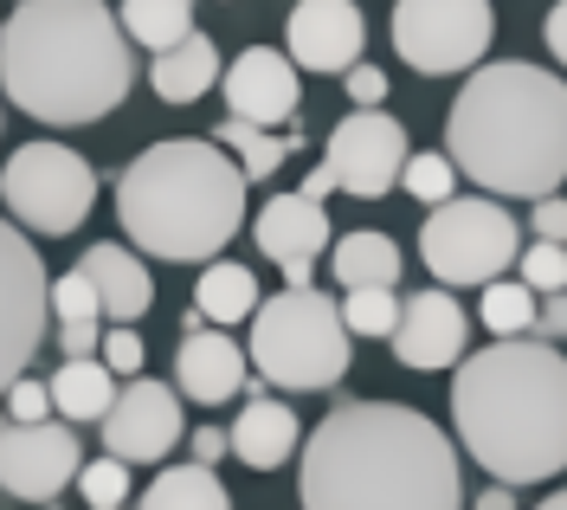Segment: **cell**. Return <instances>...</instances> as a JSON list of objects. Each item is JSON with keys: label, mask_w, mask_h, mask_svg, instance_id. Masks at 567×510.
Here are the masks:
<instances>
[{"label": "cell", "mask_w": 567, "mask_h": 510, "mask_svg": "<svg viewBox=\"0 0 567 510\" xmlns=\"http://www.w3.org/2000/svg\"><path fill=\"white\" fill-rule=\"evenodd\" d=\"M406 155H413V149H406V123H400V116H388V110H354V116H342V123L329 130L322 169L336 175L342 194H354V201H381V194L400 187Z\"/></svg>", "instance_id": "8fae6325"}, {"label": "cell", "mask_w": 567, "mask_h": 510, "mask_svg": "<svg viewBox=\"0 0 567 510\" xmlns=\"http://www.w3.org/2000/svg\"><path fill=\"white\" fill-rule=\"evenodd\" d=\"M542 39H548V52L567 65V0H555V13L542 20Z\"/></svg>", "instance_id": "60d3db41"}, {"label": "cell", "mask_w": 567, "mask_h": 510, "mask_svg": "<svg viewBox=\"0 0 567 510\" xmlns=\"http://www.w3.org/2000/svg\"><path fill=\"white\" fill-rule=\"evenodd\" d=\"M0 201H7V214L20 220L27 233L59 239V233H78V226L91 220V207H97V169H91L78 149L39 136V143L7 155V169H0Z\"/></svg>", "instance_id": "ba28073f"}, {"label": "cell", "mask_w": 567, "mask_h": 510, "mask_svg": "<svg viewBox=\"0 0 567 510\" xmlns=\"http://www.w3.org/2000/svg\"><path fill=\"white\" fill-rule=\"evenodd\" d=\"M45 388H52V414H65V427L71 420H104L116 407V375L97 356L91 363H59V375Z\"/></svg>", "instance_id": "cb8c5ba5"}, {"label": "cell", "mask_w": 567, "mask_h": 510, "mask_svg": "<svg viewBox=\"0 0 567 510\" xmlns=\"http://www.w3.org/2000/svg\"><path fill=\"white\" fill-rule=\"evenodd\" d=\"M349 98H354V110H381V98H388V72H381V65H354L349 72Z\"/></svg>", "instance_id": "8d00e7d4"}, {"label": "cell", "mask_w": 567, "mask_h": 510, "mask_svg": "<svg viewBox=\"0 0 567 510\" xmlns=\"http://www.w3.org/2000/svg\"><path fill=\"white\" fill-rule=\"evenodd\" d=\"M342 324H349V336H388L400 329V297L393 292H349L342 297Z\"/></svg>", "instance_id": "f546056e"}, {"label": "cell", "mask_w": 567, "mask_h": 510, "mask_svg": "<svg viewBox=\"0 0 567 510\" xmlns=\"http://www.w3.org/2000/svg\"><path fill=\"white\" fill-rule=\"evenodd\" d=\"M45 317H52V278L39 265V246L13 220H0V395L39 356Z\"/></svg>", "instance_id": "30bf717a"}, {"label": "cell", "mask_w": 567, "mask_h": 510, "mask_svg": "<svg viewBox=\"0 0 567 510\" xmlns=\"http://www.w3.org/2000/svg\"><path fill=\"white\" fill-rule=\"evenodd\" d=\"M148 84H155V98H162V104H194V98H207L213 84H219V52H213V39L207 33H187L181 45L155 52Z\"/></svg>", "instance_id": "44dd1931"}, {"label": "cell", "mask_w": 567, "mask_h": 510, "mask_svg": "<svg viewBox=\"0 0 567 510\" xmlns=\"http://www.w3.org/2000/svg\"><path fill=\"white\" fill-rule=\"evenodd\" d=\"M246 375H251L246 343H233L226 329H194L175 356V395H187V401H200V407L239 401L251 388Z\"/></svg>", "instance_id": "ac0fdd59"}, {"label": "cell", "mask_w": 567, "mask_h": 510, "mask_svg": "<svg viewBox=\"0 0 567 510\" xmlns=\"http://www.w3.org/2000/svg\"><path fill=\"white\" fill-rule=\"evenodd\" d=\"M477 510H516L509 484H491V491H477Z\"/></svg>", "instance_id": "7bdbcfd3"}, {"label": "cell", "mask_w": 567, "mask_h": 510, "mask_svg": "<svg viewBox=\"0 0 567 510\" xmlns=\"http://www.w3.org/2000/svg\"><path fill=\"white\" fill-rule=\"evenodd\" d=\"M535 510H567V491H555V498H542Z\"/></svg>", "instance_id": "ee69618b"}, {"label": "cell", "mask_w": 567, "mask_h": 510, "mask_svg": "<svg viewBox=\"0 0 567 510\" xmlns=\"http://www.w3.org/2000/svg\"><path fill=\"white\" fill-rule=\"evenodd\" d=\"M246 395L251 401L239 407V420H233V434H226L233 439V459L251 466V472H278L284 459L303 446V427H297V414H290L284 401H271V388L251 381Z\"/></svg>", "instance_id": "d6986e66"}, {"label": "cell", "mask_w": 567, "mask_h": 510, "mask_svg": "<svg viewBox=\"0 0 567 510\" xmlns=\"http://www.w3.org/2000/svg\"><path fill=\"white\" fill-rule=\"evenodd\" d=\"M529 226H535V239H548V246H567V201H561V194H548V201H535Z\"/></svg>", "instance_id": "d590c367"}, {"label": "cell", "mask_w": 567, "mask_h": 510, "mask_svg": "<svg viewBox=\"0 0 567 510\" xmlns=\"http://www.w3.org/2000/svg\"><path fill=\"white\" fill-rule=\"evenodd\" d=\"M213 136H219V149L239 162V175H246V182H271V175L284 169V155L303 143V136H297V123H290V136H271V130H258V123H239V116H226Z\"/></svg>", "instance_id": "d4e9b609"}, {"label": "cell", "mask_w": 567, "mask_h": 510, "mask_svg": "<svg viewBox=\"0 0 567 510\" xmlns=\"http://www.w3.org/2000/svg\"><path fill=\"white\" fill-rule=\"evenodd\" d=\"M303 510H458V452L439 420L400 401H342L317 420L297 466Z\"/></svg>", "instance_id": "6da1fadb"}, {"label": "cell", "mask_w": 567, "mask_h": 510, "mask_svg": "<svg viewBox=\"0 0 567 510\" xmlns=\"http://www.w3.org/2000/svg\"><path fill=\"white\" fill-rule=\"evenodd\" d=\"M78 491H84V504L91 510H123L130 498V466L123 459H84V472H78Z\"/></svg>", "instance_id": "4dcf8cb0"}, {"label": "cell", "mask_w": 567, "mask_h": 510, "mask_svg": "<svg viewBox=\"0 0 567 510\" xmlns=\"http://www.w3.org/2000/svg\"><path fill=\"white\" fill-rule=\"evenodd\" d=\"M284 39H290L297 72H354L368 45V20L354 0H297Z\"/></svg>", "instance_id": "9a60e30c"}, {"label": "cell", "mask_w": 567, "mask_h": 510, "mask_svg": "<svg viewBox=\"0 0 567 510\" xmlns=\"http://www.w3.org/2000/svg\"><path fill=\"white\" fill-rule=\"evenodd\" d=\"M400 187H406L413 201H425V207H445V201H458V169H452V155L425 149V155H406Z\"/></svg>", "instance_id": "f1b7e54d"}, {"label": "cell", "mask_w": 567, "mask_h": 510, "mask_svg": "<svg viewBox=\"0 0 567 510\" xmlns=\"http://www.w3.org/2000/svg\"><path fill=\"white\" fill-rule=\"evenodd\" d=\"M194 7L200 0H123V33L136 39V45H148V52H168V45H181V39L194 33Z\"/></svg>", "instance_id": "4316f807"}, {"label": "cell", "mask_w": 567, "mask_h": 510, "mask_svg": "<svg viewBox=\"0 0 567 510\" xmlns=\"http://www.w3.org/2000/svg\"><path fill=\"white\" fill-rule=\"evenodd\" d=\"M84 452L71 439L65 420H39V427H0V491L20 504H52L65 484H78Z\"/></svg>", "instance_id": "7c38bea8"}, {"label": "cell", "mask_w": 567, "mask_h": 510, "mask_svg": "<svg viewBox=\"0 0 567 510\" xmlns=\"http://www.w3.org/2000/svg\"><path fill=\"white\" fill-rule=\"evenodd\" d=\"M523 285H529L535 297L567 292V246H548V239H535L529 253H523Z\"/></svg>", "instance_id": "d6a6232c"}, {"label": "cell", "mask_w": 567, "mask_h": 510, "mask_svg": "<svg viewBox=\"0 0 567 510\" xmlns=\"http://www.w3.org/2000/svg\"><path fill=\"white\" fill-rule=\"evenodd\" d=\"M142 510H233V491L207 466H168L142 491Z\"/></svg>", "instance_id": "484cf974"}, {"label": "cell", "mask_w": 567, "mask_h": 510, "mask_svg": "<svg viewBox=\"0 0 567 510\" xmlns=\"http://www.w3.org/2000/svg\"><path fill=\"white\" fill-rule=\"evenodd\" d=\"M336 285L342 292H393L400 285V246H393V233H374V226H361V233H342L336 239Z\"/></svg>", "instance_id": "7402d4cb"}, {"label": "cell", "mask_w": 567, "mask_h": 510, "mask_svg": "<svg viewBox=\"0 0 567 510\" xmlns=\"http://www.w3.org/2000/svg\"><path fill=\"white\" fill-rule=\"evenodd\" d=\"M445 155L491 201H548L567 182V84L529 59L477 65L445 116Z\"/></svg>", "instance_id": "277c9868"}, {"label": "cell", "mask_w": 567, "mask_h": 510, "mask_svg": "<svg viewBox=\"0 0 567 510\" xmlns=\"http://www.w3.org/2000/svg\"><path fill=\"white\" fill-rule=\"evenodd\" d=\"M535 343H567V292L542 297V310H535Z\"/></svg>", "instance_id": "74e56055"}, {"label": "cell", "mask_w": 567, "mask_h": 510, "mask_svg": "<svg viewBox=\"0 0 567 510\" xmlns=\"http://www.w3.org/2000/svg\"><path fill=\"white\" fill-rule=\"evenodd\" d=\"M297 104H303V84H297V65L290 52H271V45H246L233 65H226V110L239 123H297Z\"/></svg>", "instance_id": "e0dca14e"}, {"label": "cell", "mask_w": 567, "mask_h": 510, "mask_svg": "<svg viewBox=\"0 0 567 510\" xmlns=\"http://www.w3.org/2000/svg\"><path fill=\"white\" fill-rule=\"evenodd\" d=\"M496 39L491 0H400L393 7V52L420 78L477 72Z\"/></svg>", "instance_id": "9c48e42d"}, {"label": "cell", "mask_w": 567, "mask_h": 510, "mask_svg": "<svg viewBox=\"0 0 567 510\" xmlns=\"http://www.w3.org/2000/svg\"><path fill=\"white\" fill-rule=\"evenodd\" d=\"M52 317H59V324H104V310H97V292H91V278H84V272H65V278H52Z\"/></svg>", "instance_id": "1f68e13d"}, {"label": "cell", "mask_w": 567, "mask_h": 510, "mask_svg": "<svg viewBox=\"0 0 567 510\" xmlns=\"http://www.w3.org/2000/svg\"><path fill=\"white\" fill-rule=\"evenodd\" d=\"M258 278H251V265H233V258H213L200 265V285H194V310L207 317V324L233 329V324H251L258 317Z\"/></svg>", "instance_id": "603a6c76"}, {"label": "cell", "mask_w": 567, "mask_h": 510, "mask_svg": "<svg viewBox=\"0 0 567 510\" xmlns=\"http://www.w3.org/2000/svg\"><path fill=\"white\" fill-rule=\"evenodd\" d=\"M59 349H65V363H91V349H104V336H97V324H59Z\"/></svg>", "instance_id": "f35d334b"}, {"label": "cell", "mask_w": 567, "mask_h": 510, "mask_svg": "<svg viewBox=\"0 0 567 510\" xmlns=\"http://www.w3.org/2000/svg\"><path fill=\"white\" fill-rule=\"evenodd\" d=\"M226 7H233V0H226Z\"/></svg>", "instance_id": "f6af8a7d"}, {"label": "cell", "mask_w": 567, "mask_h": 510, "mask_svg": "<svg viewBox=\"0 0 567 510\" xmlns=\"http://www.w3.org/2000/svg\"><path fill=\"white\" fill-rule=\"evenodd\" d=\"M78 272L91 278V292H97V310H104V324H136L142 310L155 304V285H148V265H142L130 246H91V253L78 258Z\"/></svg>", "instance_id": "ffe728a7"}, {"label": "cell", "mask_w": 567, "mask_h": 510, "mask_svg": "<svg viewBox=\"0 0 567 510\" xmlns=\"http://www.w3.org/2000/svg\"><path fill=\"white\" fill-rule=\"evenodd\" d=\"M420 258L439 285H496L523 258V226L491 194H458L425 214Z\"/></svg>", "instance_id": "52a82bcc"}, {"label": "cell", "mask_w": 567, "mask_h": 510, "mask_svg": "<svg viewBox=\"0 0 567 510\" xmlns=\"http://www.w3.org/2000/svg\"><path fill=\"white\" fill-rule=\"evenodd\" d=\"M97 363H104L110 375H130V381H136L142 375V336L136 329H123V324H110L104 329V356H97Z\"/></svg>", "instance_id": "e575fe53"}, {"label": "cell", "mask_w": 567, "mask_h": 510, "mask_svg": "<svg viewBox=\"0 0 567 510\" xmlns=\"http://www.w3.org/2000/svg\"><path fill=\"white\" fill-rule=\"evenodd\" d=\"M187 446H194V466H207V472L219 466V459H226V452H233V439L219 434V427H200V434L187 439Z\"/></svg>", "instance_id": "ab89813d"}, {"label": "cell", "mask_w": 567, "mask_h": 510, "mask_svg": "<svg viewBox=\"0 0 567 510\" xmlns=\"http://www.w3.org/2000/svg\"><path fill=\"white\" fill-rule=\"evenodd\" d=\"M246 175L219 143L175 136L142 149L116 182V220L136 253L168 265H213L246 226Z\"/></svg>", "instance_id": "5b68a950"}, {"label": "cell", "mask_w": 567, "mask_h": 510, "mask_svg": "<svg viewBox=\"0 0 567 510\" xmlns=\"http://www.w3.org/2000/svg\"><path fill=\"white\" fill-rule=\"evenodd\" d=\"M297 194H303V201H317V207H322V201L336 194V175H329V169H322V162H317V169H310V182L297 187Z\"/></svg>", "instance_id": "b9f144b4"}, {"label": "cell", "mask_w": 567, "mask_h": 510, "mask_svg": "<svg viewBox=\"0 0 567 510\" xmlns=\"http://www.w3.org/2000/svg\"><path fill=\"white\" fill-rule=\"evenodd\" d=\"M181 395H168V381H148L136 375L116 407L104 414V446L110 459H123V466H155V459H168L181 446Z\"/></svg>", "instance_id": "4fadbf2b"}, {"label": "cell", "mask_w": 567, "mask_h": 510, "mask_svg": "<svg viewBox=\"0 0 567 510\" xmlns=\"http://www.w3.org/2000/svg\"><path fill=\"white\" fill-rule=\"evenodd\" d=\"M0 401H7V414H13V427H39V420H52V388L33 381V375H20Z\"/></svg>", "instance_id": "836d02e7"}, {"label": "cell", "mask_w": 567, "mask_h": 510, "mask_svg": "<svg viewBox=\"0 0 567 510\" xmlns=\"http://www.w3.org/2000/svg\"><path fill=\"white\" fill-rule=\"evenodd\" d=\"M464 343H471V317L452 292H413L400 297V329H393V356L406 368H458Z\"/></svg>", "instance_id": "2e32d148"}, {"label": "cell", "mask_w": 567, "mask_h": 510, "mask_svg": "<svg viewBox=\"0 0 567 510\" xmlns=\"http://www.w3.org/2000/svg\"><path fill=\"white\" fill-rule=\"evenodd\" d=\"M136 84L130 33L104 0H20L0 27V91L33 123H97Z\"/></svg>", "instance_id": "7a4b0ae2"}, {"label": "cell", "mask_w": 567, "mask_h": 510, "mask_svg": "<svg viewBox=\"0 0 567 510\" xmlns=\"http://www.w3.org/2000/svg\"><path fill=\"white\" fill-rule=\"evenodd\" d=\"M251 239H258V253L284 272L290 292H310V272H317L322 246H329L336 233H329V214H322L317 201H303V194H271V201L258 207V220H251Z\"/></svg>", "instance_id": "5bb4252c"}, {"label": "cell", "mask_w": 567, "mask_h": 510, "mask_svg": "<svg viewBox=\"0 0 567 510\" xmlns=\"http://www.w3.org/2000/svg\"><path fill=\"white\" fill-rule=\"evenodd\" d=\"M484 329H491L496 343H516V336H535V310H542V297L523 285V278H496L484 285Z\"/></svg>", "instance_id": "83f0119b"}, {"label": "cell", "mask_w": 567, "mask_h": 510, "mask_svg": "<svg viewBox=\"0 0 567 510\" xmlns=\"http://www.w3.org/2000/svg\"><path fill=\"white\" fill-rule=\"evenodd\" d=\"M452 427L496 484L567 472V356L529 336L464 356L452 375Z\"/></svg>", "instance_id": "3957f363"}, {"label": "cell", "mask_w": 567, "mask_h": 510, "mask_svg": "<svg viewBox=\"0 0 567 510\" xmlns=\"http://www.w3.org/2000/svg\"><path fill=\"white\" fill-rule=\"evenodd\" d=\"M246 356L265 375V388L317 395V388H336L349 375L354 336L342 324V304H329L322 292H278L271 304H258Z\"/></svg>", "instance_id": "8992f818"}]
</instances>
